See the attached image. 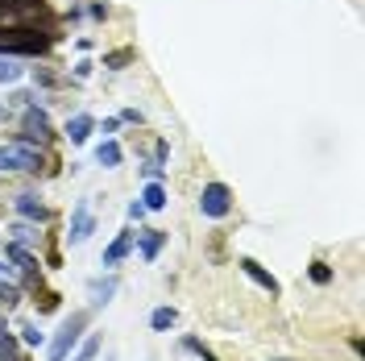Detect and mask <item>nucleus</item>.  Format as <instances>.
Returning a JSON list of instances; mask_svg holds the SVG:
<instances>
[{"label": "nucleus", "mask_w": 365, "mask_h": 361, "mask_svg": "<svg viewBox=\"0 0 365 361\" xmlns=\"http://www.w3.org/2000/svg\"><path fill=\"white\" fill-rule=\"evenodd\" d=\"M116 291H120V278H116V274H108V278H91V283H88L91 307H104V303H113Z\"/></svg>", "instance_id": "obj_9"}, {"label": "nucleus", "mask_w": 365, "mask_h": 361, "mask_svg": "<svg viewBox=\"0 0 365 361\" xmlns=\"http://www.w3.org/2000/svg\"><path fill=\"white\" fill-rule=\"evenodd\" d=\"M0 357L4 361H17V340H13V332L0 324Z\"/></svg>", "instance_id": "obj_19"}, {"label": "nucleus", "mask_w": 365, "mask_h": 361, "mask_svg": "<svg viewBox=\"0 0 365 361\" xmlns=\"http://www.w3.org/2000/svg\"><path fill=\"white\" fill-rule=\"evenodd\" d=\"M0 278H9V266H4V262H0Z\"/></svg>", "instance_id": "obj_28"}, {"label": "nucleus", "mask_w": 365, "mask_h": 361, "mask_svg": "<svg viewBox=\"0 0 365 361\" xmlns=\"http://www.w3.org/2000/svg\"><path fill=\"white\" fill-rule=\"evenodd\" d=\"M91 233H96V216H91V200H79L75 203V212H71V233L67 241L71 245H83Z\"/></svg>", "instance_id": "obj_4"}, {"label": "nucleus", "mask_w": 365, "mask_h": 361, "mask_svg": "<svg viewBox=\"0 0 365 361\" xmlns=\"http://www.w3.org/2000/svg\"><path fill=\"white\" fill-rule=\"evenodd\" d=\"M312 283H316V287H328V283H332V270H328L324 262H312Z\"/></svg>", "instance_id": "obj_23"}, {"label": "nucleus", "mask_w": 365, "mask_h": 361, "mask_svg": "<svg viewBox=\"0 0 365 361\" xmlns=\"http://www.w3.org/2000/svg\"><path fill=\"white\" fill-rule=\"evenodd\" d=\"M9 116H13V104H9V100H0V121H9Z\"/></svg>", "instance_id": "obj_27"}, {"label": "nucleus", "mask_w": 365, "mask_h": 361, "mask_svg": "<svg viewBox=\"0 0 365 361\" xmlns=\"http://www.w3.org/2000/svg\"><path fill=\"white\" fill-rule=\"evenodd\" d=\"M129 59H133L129 50H113V54H104V67H108V71H120L125 63H129Z\"/></svg>", "instance_id": "obj_22"}, {"label": "nucleus", "mask_w": 365, "mask_h": 361, "mask_svg": "<svg viewBox=\"0 0 365 361\" xmlns=\"http://www.w3.org/2000/svg\"><path fill=\"white\" fill-rule=\"evenodd\" d=\"M274 361H287V357H274Z\"/></svg>", "instance_id": "obj_29"}, {"label": "nucleus", "mask_w": 365, "mask_h": 361, "mask_svg": "<svg viewBox=\"0 0 365 361\" xmlns=\"http://www.w3.org/2000/svg\"><path fill=\"white\" fill-rule=\"evenodd\" d=\"M21 340L25 345H42L46 332H38V324H21Z\"/></svg>", "instance_id": "obj_24"}, {"label": "nucleus", "mask_w": 365, "mask_h": 361, "mask_svg": "<svg viewBox=\"0 0 365 361\" xmlns=\"http://www.w3.org/2000/svg\"><path fill=\"white\" fill-rule=\"evenodd\" d=\"M141 203H145V212H162V208H166V191H162V183H145Z\"/></svg>", "instance_id": "obj_15"}, {"label": "nucleus", "mask_w": 365, "mask_h": 361, "mask_svg": "<svg viewBox=\"0 0 365 361\" xmlns=\"http://www.w3.org/2000/svg\"><path fill=\"white\" fill-rule=\"evenodd\" d=\"M133 228H120V233H116L113 237V245L104 249V258H100V266H108V270H113V266H120V262H125V258H129V253H133Z\"/></svg>", "instance_id": "obj_7"}, {"label": "nucleus", "mask_w": 365, "mask_h": 361, "mask_svg": "<svg viewBox=\"0 0 365 361\" xmlns=\"http://www.w3.org/2000/svg\"><path fill=\"white\" fill-rule=\"evenodd\" d=\"M96 353H100V337H88L79 349H75V357L71 361H96Z\"/></svg>", "instance_id": "obj_21"}, {"label": "nucleus", "mask_w": 365, "mask_h": 361, "mask_svg": "<svg viewBox=\"0 0 365 361\" xmlns=\"http://www.w3.org/2000/svg\"><path fill=\"white\" fill-rule=\"evenodd\" d=\"M133 245L141 249V258H145V262H158L162 245H166V233H162V228H141V233L133 237Z\"/></svg>", "instance_id": "obj_8"}, {"label": "nucleus", "mask_w": 365, "mask_h": 361, "mask_svg": "<svg viewBox=\"0 0 365 361\" xmlns=\"http://www.w3.org/2000/svg\"><path fill=\"white\" fill-rule=\"evenodd\" d=\"M25 295L17 291V287H13V283H4V278H0V307H17V303H21Z\"/></svg>", "instance_id": "obj_20"}, {"label": "nucleus", "mask_w": 365, "mask_h": 361, "mask_svg": "<svg viewBox=\"0 0 365 361\" xmlns=\"http://www.w3.org/2000/svg\"><path fill=\"white\" fill-rule=\"evenodd\" d=\"M4 253H9V258L17 262V270H21L25 278H38V258H34V253H29L25 245H17V241H9V245H4Z\"/></svg>", "instance_id": "obj_11"}, {"label": "nucleus", "mask_w": 365, "mask_h": 361, "mask_svg": "<svg viewBox=\"0 0 365 361\" xmlns=\"http://www.w3.org/2000/svg\"><path fill=\"white\" fill-rule=\"evenodd\" d=\"M9 233H13V241H17V245H25V249L38 241V225H29V220H25V225H13Z\"/></svg>", "instance_id": "obj_17"}, {"label": "nucleus", "mask_w": 365, "mask_h": 361, "mask_svg": "<svg viewBox=\"0 0 365 361\" xmlns=\"http://www.w3.org/2000/svg\"><path fill=\"white\" fill-rule=\"evenodd\" d=\"M4 171H29V175H38L42 171V146L25 141V137H17L13 146H0V175Z\"/></svg>", "instance_id": "obj_1"}, {"label": "nucleus", "mask_w": 365, "mask_h": 361, "mask_svg": "<svg viewBox=\"0 0 365 361\" xmlns=\"http://www.w3.org/2000/svg\"><path fill=\"white\" fill-rule=\"evenodd\" d=\"M0 361H4V357H0Z\"/></svg>", "instance_id": "obj_30"}, {"label": "nucleus", "mask_w": 365, "mask_h": 361, "mask_svg": "<svg viewBox=\"0 0 365 361\" xmlns=\"http://www.w3.org/2000/svg\"><path fill=\"white\" fill-rule=\"evenodd\" d=\"M237 266H241V270L250 274V278H253V283H257V287H262V291H270V295H278V291H282V287H278V278H274L270 270H262V266H257L253 258H241Z\"/></svg>", "instance_id": "obj_10"}, {"label": "nucleus", "mask_w": 365, "mask_h": 361, "mask_svg": "<svg viewBox=\"0 0 365 361\" xmlns=\"http://www.w3.org/2000/svg\"><path fill=\"white\" fill-rule=\"evenodd\" d=\"M91 312H71V320H63V328L50 337V349H46V361H67L71 349L79 345V337H83V328H88Z\"/></svg>", "instance_id": "obj_2"}, {"label": "nucleus", "mask_w": 365, "mask_h": 361, "mask_svg": "<svg viewBox=\"0 0 365 361\" xmlns=\"http://www.w3.org/2000/svg\"><path fill=\"white\" fill-rule=\"evenodd\" d=\"M120 158H125V150H120V146H116L113 137H108V141H100V146H96V162H100V166H104V171H113V166H120Z\"/></svg>", "instance_id": "obj_13"}, {"label": "nucleus", "mask_w": 365, "mask_h": 361, "mask_svg": "<svg viewBox=\"0 0 365 361\" xmlns=\"http://www.w3.org/2000/svg\"><path fill=\"white\" fill-rule=\"evenodd\" d=\"M13 208H17V216L29 220V225H46V220H50V208H46L34 191H21V195L13 200Z\"/></svg>", "instance_id": "obj_6"}, {"label": "nucleus", "mask_w": 365, "mask_h": 361, "mask_svg": "<svg viewBox=\"0 0 365 361\" xmlns=\"http://www.w3.org/2000/svg\"><path fill=\"white\" fill-rule=\"evenodd\" d=\"M175 324H179V312H175V307H154V312H150V328H154V332H170Z\"/></svg>", "instance_id": "obj_14"}, {"label": "nucleus", "mask_w": 365, "mask_h": 361, "mask_svg": "<svg viewBox=\"0 0 365 361\" xmlns=\"http://www.w3.org/2000/svg\"><path fill=\"white\" fill-rule=\"evenodd\" d=\"M141 216H145V203L133 200V203H129V220H141Z\"/></svg>", "instance_id": "obj_25"}, {"label": "nucleus", "mask_w": 365, "mask_h": 361, "mask_svg": "<svg viewBox=\"0 0 365 361\" xmlns=\"http://www.w3.org/2000/svg\"><path fill=\"white\" fill-rule=\"evenodd\" d=\"M25 75V67L13 59V54H0V83H17Z\"/></svg>", "instance_id": "obj_16"}, {"label": "nucleus", "mask_w": 365, "mask_h": 361, "mask_svg": "<svg viewBox=\"0 0 365 361\" xmlns=\"http://www.w3.org/2000/svg\"><path fill=\"white\" fill-rule=\"evenodd\" d=\"M21 129H25V141H38V146H42L46 137L54 133V129H50V116L42 113V108H38V104H25V116H21Z\"/></svg>", "instance_id": "obj_5"}, {"label": "nucleus", "mask_w": 365, "mask_h": 361, "mask_svg": "<svg viewBox=\"0 0 365 361\" xmlns=\"http://www.w3.org/2000/svg\"><path fill=\"white\" fill-rule=\"evenodd\" d=\"M182 349H187V353H195L200 361H220V357H216V353H212V349H207V345H204L200 337H182Z\"/></svg>", "instance_id": "obj_18"}, {"label": "nucleus", "mask_w": 365, "mask_h": 361, "mask_svg": "<svg viewBox=\"0 0 365 361\" xmlns=\"http://www.w3.org/2000/svg\"><path fill=\"white\" fill-rule=\"evenodd\" d=\"M200 212H204L207 220H225L228 212H232V191H228L225 183H207L204 191H200Z\"/></svg>", "instance_id": "obj_3"}, {"label": "nucleus", "mask_w": 365, "mask_h": 361, "mask_svg": "<svg viewBox=\"0 0 365 361\" xmlns=\"http://www.w3.org/2000/svg\"><path fill=\"white\" fill-rule=\"evenodd\" d=\"M120 121H129V125H141V113H137V108H125V113H120Z\"/></svg>", "instance_id": "obj_26"}, {"label": "nucleus", "mask_w": 365, "mask_h": 361, "mask_svg": "<svg viewBox=\"0 0 365 361\" xmlns=\"http://www.w3.org/2000/svg\"><path fill=\"white\" fill-rule=\"evenodd\" d=\"M91 129H96V121H91L88 113H75V116L67 121V137L75 141V146H83V141L91 137Z\"/></svg>", "instance_id": "obj_12"}]
</instances>
